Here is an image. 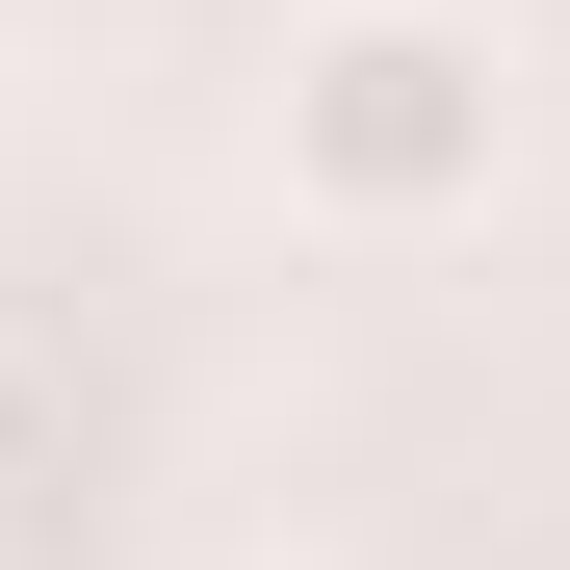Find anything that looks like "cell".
I'll list each match as a JSON object with an SVG mask.
<instances>
[{
	"mask_svg": "<svg viewBox=\"0 0 570 570\" xmlns=\"http://www.w3.org/2000/svg\"><path fill=\"white\" fill-rule=\"evenodd\" d=\"M259 156H285V208L363 234V259L493 234V181H519V52L466 27V0H312L285 78H259Z\"/></svg>",
	"mask_w": 570,
	"mask_h": 570,
	"instance_id": "cell-1",
	"label": "cell"
}]
</instances>
